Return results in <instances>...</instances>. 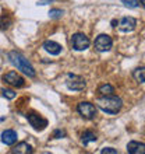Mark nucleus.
Wrapping results in <instances>:
<instances>
[{
	"instance_id": "nucleus-1",
	"label": "nucleus",
	"mask_w": 145,
	"mask_h": 154,
	"mask_svg": "<svg viewBox=\"0 0 145 154\" xmlns=\"http://www.w3.org/2000/svg\"><path fill=\"white\" fill-rule=\"evenodd\" d=\"M8 60L14 67H17L18 70H21L24 74H27L28 77H35L36 72L34 69V66L28 62V59L22 55V53L17 52V51H11L8 52Z\"/></svg>"
},
{
	"instance_id": "nucleus-2",
	"label": "nucleus",
	"mask_w": 145,
	"mask_h": 154,
	"mask_svg": "<svg viewBox=\"0 0 145 154\" xmlns=\"http://www.w3.org/2000/svg\"><path fill=\"white\" fill-rule=\"evenodd\" d=\"M98 106L99 109H102L103 112L109 115H116L119 111L121 109L123 106V101H121L120 97L117 95H102L99 100H98Z\"/></svg>"
},
{
	"instance_id": "nucleus-3",
	"label": "nucleus",
	"mask_w": 145,
	"mask_h": 154,
	"mask_svg": "<svg viewBox=\"0 0 145 154\" xmlns=\"http://www.w3.org/2000/svg\"><path fill=\"white\" fill-rule=\"evenodd\" d=\"M89 38L82 32H77L71 37V48L77 52H82L89 48Z\"/></svg>"
},
{
	"instance_id": "nucleus-4",
	"label": "nucleus",
	"mask_w": 145,
	"mask_h": 154,
	"mask_svg": "<svg viewBox=\"0 0 145 154\" xmlns=\"http://www.w3.org/2000/svg\"><path fill=\"white\" fill-rule=\"evenodd\" d=\"M66 85H67V88L72 90V91H82L87 87V83H85L84 77L69 73L67 74V80H66Z\"/></svg>"
},
{
	"instance_id": "nucleus-5",
	"label": "nucleus",
	"mask_w": 145,
	"mask_h": 154,
	"mask_svg": "<svg viewBox=\"0 0 145 154\" xmlns=\"http://www.w3.org/2000/svg\"><path fill=\"white\" fill-rule=\"evenodd\" d=\"M77 111H78V114L84 118V119H88V121H91V119H93V118L96 116V108L91 102H87V101L80 102L77 105Z\"/></svg>"
},
{
	"instance_id": "nucleus-6",
	"label": "nucleus",
	"mask_w": 145,
	"mask_h": 154,
	"mask_svg": "<svg viewBox=\"0 0 145 154\" xmlns=\"http://www.w3.org/2000/svg\"><path fill=\"white\" fill-rule=\"evenodd\" d=\"M27 119H28L29 125L32 126L35 130H38V132L45 130L46 129V126H48V119H45L42 115L35 114V112H29V114H27Z\"/></svg>"
},
{
	"instance_id": "nucleus-7",
	"label": "nucleus",
	"mask_w": 145,
	"mask_h": 154,
	"mask_svg": "<svg viewBox=\"0 0 145 154\" xmlns=\"http://www.w3.org/2000/svg\"><path fill=\"white\" fill-rule=\"evenodd\" d=\"M93 45H95V49H96L98 52H108V51H110V48H112L113 41L108 34H101V35L96 37Z\"/></svg>"
},
{
	"instance_id": "nucleus-8",
	"label": "nucleus",
	"mask_w": 145,
	"mask_h": 154,
	"mask_svg": "<svg viewBox=\"0 0 145 154\" xmlns=\"http://www.w3.org/2000/svg\"><path fill=\"white\" fill-rule=\"evenodd\" d=\"M1 80H3L4 83H7V84L13 85V87H17V88H21V87L25 85L24 77H21L17 72H8V73H6L1 77Z\"/></svg>"
},
{
	"instance_id": "nucleus-9",
	"label": "nucleus",
	"mask_w": 145,
	"mask_h": 154,
	"mask_svg": "<svg viewBox=\"0 0 145 154\" xmlns=\"http://www.w3.org/2000/svg\"><path fill=\"white\" fill-rule=\"evenodd\" d=\"M119 29L123 32H131L137 27V20L134 17H123L119 23Z\"/></svg>"
},
{
	"instance_id": "nucleus-10",
	"label": "nucleus",
	"mask_w": 145,
	"mask_h": 154,
	"mask_svg": "<svg viewBox=\"0 0 145 154\" xmlns=\"http://www.w3.org/2000/svg\"><path fill=\"white\" fill-rule=\"evenodd\" d=\"M17 137H18V136H17V132L13 129H7L1 133V142H3L6 146H13V144H16Z\"/></svg>"
},
{
	"instance_id": "nucleus-11",
	"label": "nucleus",
	"mask_w": 145,
	"mask_h": 154,
	"mask_svg": "<svg viewBox=\"0 0 145 154\" xmlns=\"http://www.w3.org/2000/svg\"><path fill=\"white\" fill-rule=\"evenodd\" d=\"M10 153L13 154H31L34 153V149L31 144H28L27 142H20L17 143V146H14L10 150Z\"/></svg>"
},
{
	"instance_id": "nucleus-12",
	"label": "nucleus",
	"mask_w": 145,
	"mask_h": 154,
	"mask_svg": "<svg viewBox=\"0 0 145 154\" xmlns=\"http://www.w3.org/2000/svg\"><path fill=\"white\" fill-rule=\"evenodd\" d=\"M43 49L50 55H60L61 53V45L55 42V41H45L43 42Z\"/></svg>"
},
{
	"instance_id": "nucleus-13",
	"label": "nucleus",
	"mask_w": 145,
	"mask_h": 154,
	"mask_svg": "<svg viewBox=\"0 0 145 154\" xmlns=\"http://www.w3.org/2000/svg\"><path fill=\"white\" fill-rule=\"evenodd\" d=\"M127 151L130 154H144L145 153V144L144 143H140V142H130L127 144Z\"/></svg>"
},
{
	"instance_id": "nucleus-14",
	"label": "nucleus",
	"mask_w": 145,
	"mask_h": 154,
	"mask_svg": "<svg viewBox=\"0 0 145 154\" xmlns=\"http://www.w3.org/2000/svg\"><path fill=\"white\" fill-rule=\"evenodd\" d=\"M96 139H98L96 134L93 133L92 130H85L84 133H82V136H81V142H82L84 146H87L91 142H96Z\"/></svg>"
},
{
	"instance_id": "nucleus-15",
	"label": "nucleus",
	"mask_w": 145,
	"mask_h": 154,
	"mask_svg": "<svg viewBox=\"0 0 145 154\" xmlns=\"http://www.w3.org/2000/svg\"><path fill=\"white\" fill-rule=\"evenodd\" d=\"M133 76H134V79L140 83V84H144V81H145V69L144 67H138V69H135L133 72Z\"/></svg>"
},
{
	"instance_id": "nucleus-16",
	"label": "nucleus",
	"mask_w": 145,
	"mask_h": 154,
	"mask_svg": "<svg viewBox=\"0 0 145 154\" xmlns=\"http://www.w3.org/2000/svg\"><path fill=\"white\" fill-rule=\"evenodd\" d=\"M98 93L101 94V95H112L114 93V88H113V85L110 84H102L99 88H98Z\"/></svg>"
},
{
	"instance_id": "nucleus-17",
	"label": "nucleus",
	"mask_w": 145,
	"mask_h": 154,
	"mask_svg": "<svg viewBox=\"0 0 145 154\" xmlns=\"http://www.w3.org/2000/svg\"><path fill=\"white\" fill-rule=\"evenodd\" d=\"M10 25H11V17L7 13H4L0 18V29H7Z\"/></svg>"
},
{
	"instance_id": "nucleus-18",
	"label": "nucleus",
	"mask_w": 145,
	"mask_h": 154,
	"mask_svg": "<svg viewBox=\"0 0 145 154\" xmlns=\"http://www.w3.org/2000/svg\"><path fill=\"white\" fill-rule=\"evenodd\" d=\"M63 14H64V11L60 10V8H52V10L49 11V17H50V18H60Z\"/></svg>"
},
{
	"instance_id": "nucleus-19",
	"label": "nucleus",
	"mask_w": 145,
	"mask_h": 154,
	"mask_svg": "<svg viewBox=\"0 0 145 154\" xmlns=\"http://www.w3.org/2000/svg\"><path fill=\"white\" fill-rule=\"evenodd\" d=\"M121 3L124 4L126 7H129V8H135V7L140 6L138 0H121Z\"/></svg>"
},
{
	"instance_id": "nucleus-20",
	"label": "nucleus",
	"mask_w": 145,
	"mask_h": 154,
	"mask_svg": "<svg viewBox=\"0 0 145 154\" xmlns=\"http://www.w3.org/2000/svg\"><path fill=\"white\" fill-rule=\"evenodd\" d=\"M1 93H3V95L7 98V100H13V98H16V95H17L13 90H8V88H3L1 90Z\"/></svg>"
},
{
	"instance_id": "nucleus-21",
	"label": "nucleus",
	"mask_w": 145,
	"mask_h": 154,
	"mask_svg": "<svg viewBox=\"0 0 145 154\" xmlns=\"http://www.w3.org/2000/svg\"><path fill=\"white\" fill-rule=\"evenodd\" d=\"M102 154H117V150L116 149H113V147H105V149H102L101 150Z\"/></svg>"
},
{
	"instance_id": "nucleus-22",
	"label": "nucleus",
	"mask_w": 145,
	"mask_h": 154,
	"mask_svg": "<svg viewBox=\"0 0 145 154\" xmlns=\"http://www.w3.org/2000/svg\"><path fill=\"white\" fill-rule=\"evenodd\" d=\"M64 132H63V130H55V134H53V137L55 139H60V137H63V136H64Z\"/></svg>"
},
{
	"instance_id": "nucleus-23",
	"label": "nucleus",
	"mask_w": 145,
	"mask_h": 154,
	"mask_svg": "<svg viewBox=\"0 0 145 154\" xmlns=\"http://www.w3.org/2000/svg\"><path fill=\"white\" fill-rule=\"evenodd\" d=\"M112 27H117V21L116 20H112Z\"/></svg>"
}]
</instances>
